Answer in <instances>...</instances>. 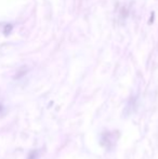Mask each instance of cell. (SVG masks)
<instances>
[{"mask_svg": "<svg viewBox=\"0 0 158 159\" xmlns=\"http://www.w3.org/2000/svg\"><path fill=\"white\" fill-rule=\"evenodd\" d=\"M2 111H2V106H1V105H0V114H1Z\"/></svg>", "mask_w": 158, "mask_h": 159, "instance_id": "3957f363", "label": "cell"}, {"mask_svg": "<svg viewBox=\"0 0 158 159\" xmlns=\"http://www.w3.org/2000/svg\"><path fill=\"white\" fill-rule=\"evenodd\" d=\"M116 131H105L101 134V145L106 149H112L117 143V139L118 136L115 133Z\"/></svg>", "mask_w": 158, "mask_h": 159, "instance_id": "6da1fadb", "label": "cell"}, {"mask_svg": "<svg viewBox=\"0 0 158 159\" xmlns=\"http://www.w3.org/2000/svg\"><path fill=\"white\" fill-rule=\"evenodd\" d=\"M39 156H40L39 152L34 149V151L29 152V154H28V156H27V159H39Z\"/></svg>", "mask_w": 158, "mask_h": 159, "instance_id": "7a4b0ae2", "label": "cell"}]
</instances>
